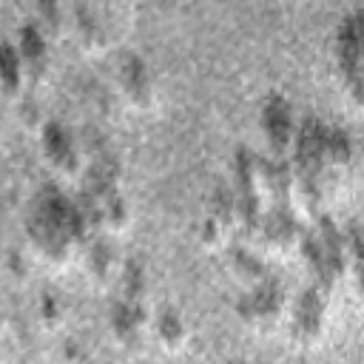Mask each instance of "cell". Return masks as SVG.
<instances>
[{
    "label": "cell",
    "mask_w": 364,
    "mask_h": 364,
    "mask_svg": "<svg viewBox=\"0 0 364 364\" xmlns=\"http://www.w3.org/2000/svg\"><path fill=\"white\" fill-rule=\"evenodd\" d=\"M119 85H122V94L128 97L131 105L136 108H145L154 102V82H151V74L145 68V63L139 57H125L122 65H119Z\"/></svg>",
    "instance_id": "1"
},
{
    "label": "cell",
    "mask_w": 364,
    "mask_h": 364,
    "mask_svg": "<svg viewBox=\"0 0 364 364\" xmlns=\"http://www.w3.org/2000/svg\"><path fill=\"white\" fill-rule=\"evenodd\" d=\"M262 125H264V134L270 139V145L276 151H290L293 148V139H296V128H293V117H290V105L282 100V97H273L267 105H264V114H262Z\"/></svg>",
    "instance_id": "2"
},
{
    "label": "cell",
    "mask_w": 364,
    "mask_h": 364,
    "mask_svg": "<svg viewBox=\"0 0 364 364\" xmlns=\"http://www.w3.org/2000/svg\"><path fill=\"white\" fill-rule=\"evenodd\" d=\"M324 293L327 287L316 284L313 290H307L299 304H296V333L304 336V338H316L321 333V324H324Z\"/></svg>",
    "instance_id": "3"
},
{
    "label": "cell",
    "mask_w": 364,
    "mask_h": 364,
    "mask_svg": "<svg viewBox=\"0 0 364 364\" xmlns=\"http://www.w3.org/2000/svg\"><path fill=\"white\" fill-rule=\"evenodd\" d=\"M0 82L9 91H17L23 82V60L20 51L11 46H0Z\"/></svg>",
    "instance_id": "4"
},
{
    "label": "cell",
    "mask_w": 364,
    "mask_h": 364,
    "mask_svg": "<svg viewBox=\"0 0 364 364\" xmlns=\"http://www.w3.org/2000/svg\"><path fill=\"white\" fill-rule=\"evenodd\" d=\"M88 270L97 276V279H111L117 273V256L108 245H94L91 256H88Z\"/></svg>",
    "instance_id": "5"
},
{
    "label": "cell",
    "mask_w": 364,
    "mask_h": 364,
    "mask_svg": "<svg viewBox=\"0 0 364 364\" xmlns=\"http://www.w3.org/2000/svg\"><path fill=\"white\" fill-rule=\"evenodd\" d=\"M156 333H159V338H162L168 347H179V344L185 341V324H182L179 313H173V310L162 313V318H159V324H156Z\"/></svg>",
    "instance_id": "6"
},
{
    "label": "cell",
    "mask_w": 364,
    "mask_h": 364,
    "mask_svg": "<svg viewBox=\"0 0 364 364\" xmlns=\"http://www.w3.org/2000/svg\"><path fill=\"white\" fill-rule=\"evenodd\" d=\"M233 267H236V273L239 276H245V279H259L262 276V262L253 256V253H236V259H233Z\"/></svg>",
    "instance_id": "7"
}]
</instances>
